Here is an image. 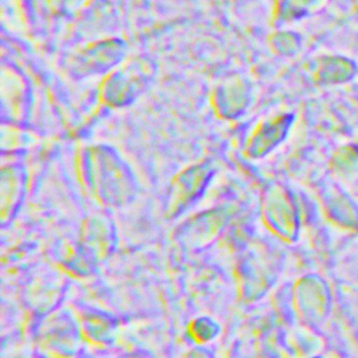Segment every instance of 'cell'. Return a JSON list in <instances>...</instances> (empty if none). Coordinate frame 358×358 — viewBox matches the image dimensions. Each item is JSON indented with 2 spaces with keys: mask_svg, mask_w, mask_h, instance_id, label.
Wrapping results in <instances>:
<instances>
[{
  "mask_svg": "<svg viewBox=\"0 0 358 358\" xmlns=\"http://www.w3.org/2000/svg\"><path fill=\"white\" fill-rule=\"evenodd\" d=\"M117 232L113 218L106 213H95L85 217L78 229L77 245L95 264L103 263L115 250Z\"/></svg>",
  "mask_w": 358,
  "mask_h": 358,
  "instance_id": "cell-8",
  "label": "cell"
},
{
  "mask_svg": "<svg viewBox=\"0 0 358 358\" xmlns=\"http://www.w3.org/2000/svg\"><path fill=\"white\" fill-rule=\"evenodd\" d=\"M116 358H147L143 352H126V354H122Z\"/></svg>",
  "mask_w": 358,
  "mask_h": 358,
  "instance_id": "cell-21",
  "label": "cell"
},
{
  "mask_svg": "<svg viewBox=\"0 0 358 358\" xmlns=\"http://www.w3.org/2000/svg\"><path fill=\"white\" fill-rule=\"evenodd\" d=\"M250 99V87L241 76H231L217 84L211 94V106L221 117H235L242 113Z\"/></svg>",
  "mask_w": 358,
  "mask_h": 358,
  "instance_id": "cell-11",
  "label": "cell"
},
{
  "mask_svg": "<svg viewBox=\"0 0 358 358\" xmlns=\"http://www.w3.org/2000/svg\"><path fill=\"white\" fill-rule=\"evenodd\" d=\"M53 256V266L63 274L73 278H88L95 273L98 267L83 253V250L77 245V241H63L60 245L56 246Z\"/></svg>",
  "mask_w": 358,
  "mask_h": 358,
  "instance_id": "cell-14",
  "label": "cell"
},
{
  "mask_svg": "<svg viewBox=\"0 0 358 358\" xmlns=\"http://www.w3.org/2000/svg\"><path fill=\"white\" fill-rule=\"evenodd\" d=\"M27 190V173L22 165H4L0 172V221L7 225L17 214Z\"/></svg>",
  "mask_w": 358,
  "mask_h": 358,
  "instance_id": "cell-12",
  "label": "cell"
},
{
  "mask_svg": "<svg viewBox=\"0 0 358 358\" xmlns=\"http://www.w3.org/2000/svg\"><path fill=\"white\" fill-rule=\"evenodd\" d=\"M73 313L85 344L109 348L115 343L117 323L112 315L91 306H77Z\"/></svg>",
  "mask_w": 358,
  "mask_h": 358,
  "instance_id": "cell-10",
  "label": "cell"
},
{
  "mask_svg": "<svg viewBox=\"0 0 358 358\" xmlns=\"http://www.w3.org/2000/svg\"><path fill=\"white\" fill-rule=\"evenodd\" d=\"M221 327L220 324L208 316H197L193 317L186 324V336L194 344L204 347L211 343L220 334Z\"/></svg>",
  "mask_w": 358,
  "mask_h": 358,
  "instance_id": "cell-18",
  "label": "cell"
},
{
  "mask_svg": "<svg viewBox=\"0 0 358 358\" xmlns=\"http://www.w3.org/2000/svg\"><path fill=\"white\" fill-rule=\"evenodd\" d=\"M294 306L298 316L303 320H315L320 315L317 284L313 278H301L294 285Z\"/></svg>",
  "mask_w": 358,
  "mask_h": 358,
  "instance_id": "cell-16",
  "label": "cell"
},
{
  "mask_svg": "<svg viewBox=\"0 0 358 358\" xmlns=\"http://www.w3.org/2000/svg\"><path fill=\"white\" fill-rule=\"evenodd\" d=\"M260 221L266 229L284 242H292L298 232V218L292 200L280 185L267 186L260 197Z\"/></svg>",
  "mask_w": 358,
  "mask_h": 358,
  "instance_id": "cell-7",
  "label": "cell"
},
{
  "mask_svg": "<svg viewBox=\"0 0 358 358\" xmlns=\"http://www.w3.org/2000/svg\"><path fill=\"white\" fill-rule=\"evenodd\" d=\"M29 102L28 85L21 74L6 66L1 69V106L10 122L21 123L27 115Z\"/></svg>",
  "mask_w": 358,
  "mask_h": 358,
  "instance_id": "cell-13",
  "label": "cell"
},
{
  "mask_svg": "<svg viewBox=\"0 0 358 358\" xmlns=\"http://www.w3.org/2000/svg\"><path fill=\"white\" fill-rule=\"evenodd\" d=\"M239 211L236 203H221L199 211L173 229L172 241L187 253L204 250L227 232Z\"/></svg>",
  "mask_w": 358,
  "mask_h": 358,
  "instance_id": "cell-2",
  "label": "cell"
},
{
  "mask_svg": "<svg viewBox=\"0 0 358 358\" xmlns=\"http://www.w3.org/2000/svg\"><path fill=\"white\" fill-rule=\"evenodd\" d=\"M76 172L83 192L103 208L126 206L136 197V178L110 147L88 145L80 150Z\"/></svg>",
  "mask_w": 358,
  "mask_h": 358,
  "instance_id": "cell-1",
  "label": "cell"
},
{
  "mask_svg": "<svg viewBox=\"0 0 358 358\" xmlns=\"http://www.w3.org/2000/svg\"><path fill=\"white\" fill-rule=\"evenodd\" d=\"M150 66L143 59H129L103 78L99 85V99L109 106H119L130 102L147 84Z\"/></svg>",
  "mask_w": 358,
  "mask_h": 358,
  "instance_id": "cell-6",
  "label": "cell"
},
{
  "mask_svg": "<svg viewBox=\"0 0 358 358\" xmlns=\"http://www.w3.org/2000/svg\"><path fill=\"white\" fill-rule=\"evenodd\" d=\"M34 343L46 358H78L85 344L74 313L64 309H53L43 316Z\"/></svg>",
  "mask_w": 358,
  "mask_h": 358,
  "instance_id": "cell-4",
  "label": "cell"
},
{
  "mask_svg": "<svg viewBox=\"0 0 358 358\" xmlns=\"http://www.w3.org/2000/svg\"><path fill=\"white\" fill-rule=\"evenodd\" d=\"M277 277V259L263 242H250L235 266L238 299L243 305L262 299Z\"/></svg>",
  "mask_w": 358,
  "mask_h": 358,
  "instance_id": "cell-3",
  "label": "cell"
},
{
  "mask_svg": "<svg viewBox=\"0 0 358 358\" xmlns=\"http://www.w3.org/2000/svg\"><path fill=\"white\" fill-rule=\"evenodd\" d=\"M41 137L34 130H29L24 126H20L15 122L3 123L1 126V151L3 152H15L25 151L35 147L39 143Z\"/></svg>",
  "mask_w": 358,
  "mask_h": 358,
  "instance_id": "cell-17",
  "label": "cell"
},
{
  "mask_svg": "<svg viewBox=\"0 0 358 358\" xmlns=\"http://www.w3.org/2000/svg\"><path fill=\"white\" fill-rule=\"evenodd\" d=\"M91 1L94 0H45L46 7L56 14L77 13L87 7Z\"/></svg>",
  "mask_w": 358,
  "mask_h": 358,
  "instance_id": "cell-19",
  "label": "cell"
},
{
  "mask_svg": "<svg viewBox=\"0 0 358 358\" xmlns=\"http://www.w3.org/2000/svg\"><path fill=\"white\" fill-rule=\"evenodd\" d=\"M214 168L208 161H200L180 169L171 180L164 203V217L175 220L183 214L204 193Z\"/></svg>",
  "mask_w": 358,
  "mask_h": 358,
  "instance_id": "cell-5",
  "label": "cell"
},
{
  "mask_svg": "<svg viewBox=\"0 0 358 358\" xmlns=\"http://www.w3.org/2000/svg\"><path fill=\"white\" fill-rule=\"evenodd\" d=\"M124 52L119 41H99L77 49L67 59V67L74 74H88L117 66Z\"/></svg>",
  "mask_w": 358,
  "mask_h": 358,
  "instance_id": "cell-9",
  "label": "cell"
},
{
  "mask_svg": "<svg viewBox=\"0 0 358 358\" xmlns=\"http://www.w3.org/2000/svg\"><path fill=\"white\" fill-rule=\"evenodd\" d=\"M183 358H215V355L206 347L196 345L194 348H190Z\"/></svg>",
  "mask_w": 358,
  "mask_h": 358,
  "instance_id": "cell-20",
  "label": "cell"
},
{
  "mask_svg": "<svg viewBox=\"0 0 358 358\" xmlns=\"http://www.w3.org/2000/svg\"><path fill=\"white\" fill-rule=\"evenodd\" d=\"M281 134H282L281 119L260 122L249 133L245 141L243 154L250 159L263 158L267 152H270L275 147V144L281 138Z\"/></svg>",
  "mask_w": 358,
  "mask_h": 358,
  "instance_id": "cell-15",
  "label": "cell"
}]
</instances>
